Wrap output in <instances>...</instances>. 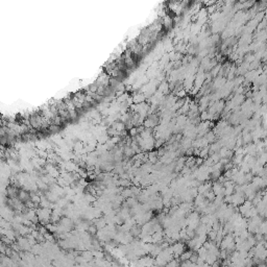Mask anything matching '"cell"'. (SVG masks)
Segmentation results:
<instances>
[{
  "label": "cell",
  "mask_w": 267,
  "mask_h": 267,
  "mask_svg": "<svg viewBox=\"0 0 267 267\" xmlns=\"http://www.w3.org/2000/svg\"><path fill=\"white\" fill-rule=\"evenodd\" d=\"M171 247V251H172V254H173V257L179 259V258L182 256V255L185 253L186 251V246L184 243L182 242H174L172 245H170Z\"/></svg>",
  "instance_id": "1"
},
{
  "label": "cell",
  "mask_w": 267,
  "mask_h": 267,
  "mask_svg": "<svg viewBox=\"0 0 267 267\" xmlns=\"http://www.w3.org/2000/svg\"><path fill=\"white\" fill-rule=\"evenodd\" d=\"M166 267H180V261L176 258V259L171 260L170 262L166 265Z\"/></svg>",
  "instance_id": "3"
},
{
  "label": "cell",
  "mask_w": 267,
  "mask_h": 267,
  "mask_svg": "<svg viewBox=\"0 0 267 267\" xmlns=\"http://www.w3.org/2000/svg\"><path fill=\"white\" fill-rule=\"evenodd\" d=\"M264 182H265V186H266V188H267V177H265V179H264Z\"/></svg>",
  "instance_id": "5"
},
{
  "label": "cell",
  "mask_w": 267,
  "mask_h": 267,
  "mask_svg": "<svg viewBox=\"0 0 267 267\" xmlns=\"http://www.w3.org/2000/svg\"><path fill=\"white\" fill-rule=\"evenodd\" d=\"M257 267H267V264H258Z\"/></svg>",
  "instance_id": "4"
},
{
  "label": "cell",
  "mask_w": 267,
  "mask_h": 267,
  "mask_svg": "<svg viewBox=\"0 0 267 267\" xmlns=\"http://www.w3.org/2000/svg\"><path fill=\"white\" fill-rule=\"evenodd\" d=\"M194 251H191V250H188V251H185V253H184L182 256L180 257V259L182 262H184V261H189L190 259H191L192 255H193Z\"/></svg>",
  "instance_id": "2"
}]
</instances>
